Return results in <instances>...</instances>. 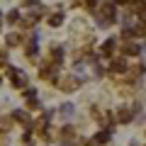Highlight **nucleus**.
<instances>
[{
    "label": "nucleus",
    "instance_id": "obj_1",
    "mask_svg": "<svg viewBox=\"0 0 146 146\" xmlns=\"http://www.w3.org/2000/svg\"><path fill=\"white\" fill-rule=\"evenodd\" d=\"M100 20H98V25L100 27H110L112 22H115V7H112V3H105L102 5V10H100Z\"/></svg>",
    "mask_w": 146,
    "mask_h": 146
},
{
    "label": "nucleus",
    "instance_id": "obj_2",
    "mask_svg": "<svg viewBox=\"0 0 146 146\" xmlns=\"http://www.w3.org/2000/svg\"><path fill=\"white\" fill-rule=\"evenodd\" d=\"M115 119L119 122V124H129L131 119H134V112H131V110H127V107H119L115 112Z\"/></svg>",
    "mask_w": 146,
    "mask_h": 146
},
{
    "label": "nucleus",
    "instance_id": "obj_3",
    "mask_svg": "<svg viewBox=\"0 0 146 146\" xmlns=\"http://www.w3.org/2000/svg\"><path fill=\"white\" fill-rule=\"evenodd\" d=\"M10 73H12V83H15L17 88H25V85H27V76H25L22 71H17V68H12Z\"/></svg>",
    "mask_w": 146,
    "mask_h": 146
},
{
    "label": "nucleus",
    "instance_id": "obj_4",
    "mask_svg": "<svg viewBox=\"0 0 146 146\" xmlns=\"http://www.w3.org/2000/svg\"><path fill=\"white\" fill-rule=\"evenodd\" d=\"M122 51H124V56H136V54H139L141 49H139V44L127 42V44H122Z\"/></svg>",
    "mask_w": 146,
    "mask_h": 146
},
{
    "label": "nucleus",
    "instance_id": "obj_5",
    "mask_svg": "<svg viewBox=\"0 0 146 146\" xmlns=\"http://www.w3.org/2000/svg\"><path fill=\"white\" fill-rule=\"evenodd\" d=\"M78 85H80L78 78H63V80H58V88H63V90H73V88H78Z\"/></svg>",
    "mask_w": 146,
    "mask_h": 146
},
{
    "label": "nucleus",
    "instance_id": "obj_6",
    "mask_svg": "<svg viewBox=\"0 0 146 146\" xmlns=\"http://www.w3.org/2000/svg\"><path fill=\"white\" fill-rule=\"evenodd\" d=\"M110 139H112V134H110L107 129H102L100 134H95V139H93V141H95V144H107Z\"/></svg>",
    "mask_w": 146,
    "mask_h": 146
},
{
    "label": "nucleus",
    "instance_id": "obj_7",
    "mask_svg": "<svg viewBox=\"0 0 146 146\" xmlns=\"http://www.w3.org/2000/svg\"><path fill=\"white\" fill-rule=\"evenodd\" d=\"M58 115L66 117V119H68V117H73V105H71V102H63L61 107H58Z\"/></svg>",
    "mask_w": 146,
    "mask_h": 146
},
{
    "label": "nucleus",
    "instance_id": "obj_8",
    "mask_svg": "<svg viewBox=\"0 0 146 146\" xmlns=\"http://www.w3.org/2000/svg\"><path fill=\"white\" fill-rule=\"evenodd\" d=\"M36 44H39V39H36V36H29V42H27V54H29L32 58H34V54H36Z\"/></svg>",
    "mask_w": 146,
    "mask_h": 146
},
{
    "label": "nucleus",
    "instance_id": "obj_9",
    "mask_svg": "<svg viewBox=\"0 0 146 146\" xmlns=\"http://www.w3.org/2000/svg\"><path fill=\"white\" fill-rule=\"evenodd\" d=\"M115 44H117V39H107V42L102 44V54L105 56H110V54L115 51Z\"/></svg>",
    "mask_w": 146,
    "mask_h": 146
},
{
    "label": "nucleus",
    "instance_id": "obj_10",
    "mask_svg": "<svg viewBox=\"0 0 146 146\" xmlns=\"http://www.w3.org/2000/svg\"><path fill=\"white\" fill-rule=\"evenodd\" d=\"M61 136H63V139H76V129H73V127H63Z\"/></svg>",
    "mask_w": 146,
    "mask_h": 146
},
{
    "label": "nucleus",
    "instance_id": "obj_11",
    "mask_svg": "<svg viewBox=\"0 0 146 146\" xmlns=\"http://www.w3.org/2000/svg\"><path fill=\"white\" fill-rule=\"evenodd\" d=\"M15 119H17V122H22V124H27V127H29V117H27L25 112H22V110H17V112H15Z\"/></svg>",
    "mask_w": 146,
    "mask_h": 146
},
{
    "label": "nucleus",
    "instance_id": "obj_12",
    "mask_svg": "<svg viewBox=\"0 0 146 146\" xmlns=\"http://www.w3.org/2000/svg\"><path fill=\"white\" fill-rule=\"evenodd\" d=\"M61 22H63V15H61V12H58V15H54V17H49V25H51V27L61 25Z\"/></svg>",
    "mask_w": 146,
    "mask_h": 146
},
{
    "label": "nucleus",
    "instance_id": "obj_13",
    "mask_svg": "<svg viewBox=\"0 0 146 146\" xmlns=\"http://www.w3.org/2000/svg\"><path fill=\"white\" fill-rule=\"evenodd\" d=\"M124 68H127V63L122 61V58H119V61H115V63H112V73H117V71H124Z\"/></svg>",
    "mask_w": 146,
    "mask_h": 146
},
{
    "label": "nucleus",
    "instance_id": "obj_14",
    "mask_svg": "<svg viewBox=\"0 0 146 146\" xmlns=\"http://www.w3.org/2000/svg\"><path fill=\"white\" fill-rule=\"evenodd\" d=\"M20 42H22V36H17V34H10V36H7V44H10V46H17Z\"/></svg>",
    "mask_w": 146,
    "mask_h": 146
},
{
    "label": "nucleus",
    "instance_id": "obj_15",
    "mask_svg": "<svg viewBox=\"0 0 146 146\" xmlns=\"http://www.w3.org/2000/svg\"><path fill=\"white\" fill-rule=\"evenodd\" d=\"M136 34L146 36V20H141V22H139V27H136Z\"/></svg>",
    "mask_w": 146,
    "mask_h": 146
},
{
    "label": "nucleus",
    "instance_id": "obj_16",
    "mask_svg": "<svg viewBox=\"0 0 146 146\" xmlns=\"http://www.w3.org/2000/svg\"><path fill=\"white\" fill-rule=\"evenodd\" d=\"M0 129H3V131L10 129V119H0Z\"/></svg>",
    "mask_w": 146,
    "mask_h": 146
},
{
    "label": "nucleus",
    "instance_id": "obj_17",
    "mask_svg": "<svg viewBox=\"0 0 146 146\" xmlns=\"http://www.w3.org/2000/svg\"><path fill=\"white\" fill-rule=\"evenodd\" d=\"M29 107L36 110V107H39V100H36V98H29Z\"/></svg>",
    "mask_w": 146,
    "mask_h": 146
},
{
    "label": "nucleus",
    "instance_id": "obj_18",
    "mask_svg": "<svg viewBox=\"0 0 146 146\" xmlns=\"http://www.w3.org/2000/svg\"><path fill=\"white\" fill-rule=\"evenodd\" d=\"M17 17H20V12L12 10V12H10V22H17Z\"/></svg>",
    "mask_w": 146,
    "mask_h": 146
},
{
    "label": "nucleus",
    "instance_id": "obj_19",
    "mask_svg": "<svg viewBox=\"0 0 146 146\" xmlns=\"http://www.w3.org/2000/svg\"><path fill=\"white\" fill-rule=\"evenodd\" d=\"M83 3H85L88 7H95V0H83Z\"/></svg>",
    "mask_w": 146,
    "mask_h": 146
},
{
    "label": "nucleus",
    "instance_id": "obj_20",
    "mask_svg": "<svg viewBox=\"0 0 146 146\" xmlns=\"http://www.w3.org/2000/svg\"><path fill=\"white\" fill-rule=\"evenodd\" d=\"M136 3H144V5H146V0H136Z\"/></svg>",
    "mask_w": 146,
    "mask_h": 146
},
{
    "label": "nucleus",
    "instance_id": "obj_21",
    "mask_svg": "<svg viewBox=\"0 0 146 146\" xmlns=\"http://www.w3.org/2000/svg\"><path fill=\"white\" fill-rule=\"evenodd\" d=\"M117 3H127V0H117Z\"/></svg>",
    "mask_w": 146,
    "mask_h": 146
}]
</instances>
